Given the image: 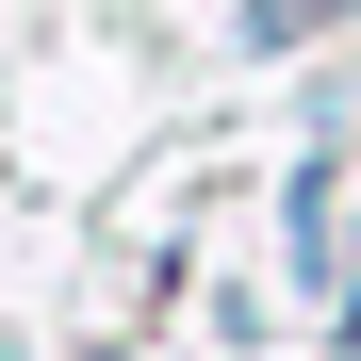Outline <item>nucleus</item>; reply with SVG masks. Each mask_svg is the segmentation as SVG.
Instances as JSON below:
<instances>
[{
  "label": "nucleus",
  "instance_id": "f257e3e1",
  "mask_svg": "<svg viewBox=\"0 0 361 361\" xmlns=\"http://www.w3.org/2000/svg\"><path fill=\"white\" fill-rule=\"evenodd\" d=\"M312 17H345V0H247V33H263V49H295Z\"/></svg>",
  "mask_w": 361,
  "mask_h": 361
}]
</instances>
